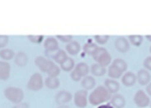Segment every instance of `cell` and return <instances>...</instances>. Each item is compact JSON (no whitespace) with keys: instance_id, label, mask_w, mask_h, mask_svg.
<instances>
[{"instance_id":"cell-7","label":"cell","mask_w":151,"mask_h":108,"mask_svg":"<svg viewBox=\"0 0 151 108\" xmlns=\"http://www.w3.org/2000/svg\"><path fill=\"white\" fill-rule=\"evenodd\" d=\"M110 100H111L110 105L113 108H124L125 106V99L121 94H114L110 98Z\"/></svg>"},{"instance_id":"cell-16","label":"cell","mask_w":151,"mask_h":108,"mask_svg":"<svg viewBox=\"0 0 151 108\" xmlns=\"http://www.w3.org/2000/svg\"><path fill=\"white\" fill-rule=\"evenodd\" d=\"M58 97H60V98H59V101H60L61 103L68 102V101L71 99V95H70L69 93H67V92L61 93L60 95H58Z\"/></svg>"},{"instance_id":"cell-21","label":"cell","mask_w":151,"mask_h":108,"mask_svg":"<svg viewBox=\"0 0 151 108\" xmlns=\"http://www.w3.org/2000/svg\"><path fill=\"white\" fill-rule=\"evenodd\" d=\"M146 94L151 97V81L147 84V86H146Z\"/></svg>"},{"instance_id":"cell-4","label":"cell","mask_w":151,"mask_h":108,"mask_svg":"<svg viewBox=\"0 0 151 108\" xmlns=\"http://www.w3.org/2000/svg\"><path fill=\"white\" fill-rule=\"evenodd\" d=\"M114 45H115L116 50L120 53H127L129 50V43L127 39L123 36H118L114 41Z\"/></svg>"},{"instance_id":"cell-26","label":"cell","mask_w":151,"mask_h":108,"mask_svg":"<svg viewBox=\"0 0 151 108\" xmlns=\"http://www.w3.org/2000/svg\"><path fill=\"white\" fill-rule=\"evenodd\" d=\"M150 107H151V102H150Z\"/></svg>"},{"instance_id":"cell-8","label":"cell","mask_w":151,"mask_h":108,"mask_svg":"<svg viewBox=\"0 0 151 108\" xmlns=\"http://www.w3.org/2000/svg\"><path fill=\"white\" fill-rule=\"evenodd\" d=\"M105 88L107 89V91L110 94H117V92L120 89V86L116 80L112 79V78H107L105 80Z\"/></svg>"},{"instance_id":"cell-20","label":"cell","mask_w":151,"mask_h":108,"mask_svg":"<svg viewBox=\"0 0 151 108\" xmlns=\"http://www.w3.org/2000/svg\"><path fill=\"white\" fill-rule=\"evenodd\" d=\"M96 48H97V46L95 45V44H86V50L88 53H90V54L93 55V53L96 50Z\"/></svg>"},{"instance_id":"cell-23","label":"cell","mask_w":151,"mask_h":108,"mask_svg":"<svg viewBox=\"0 0 151 108\" xmlns=\"http://www.w3.org/2000/svg\"><path fill=\"white\" fill-rule=\"evenodd\" d=\"M145 37H146V38H147V39H148V40H149V41H151V35H146V36H145Z\"/></svg>"},{"instance_id":"cell-18","label":"cell","mask_w":151,"mask_h":108,"mask_svg":"<svg viewBox=\"0 0 151 108\" xmlns=\"http://www.w3.org/2000/svg\"><path fill=\"white\" fill-rule=\"evenodd\" d=\"M78 50H79V46H78V44L76 43V42L72 43L71 45L69 46V50L71 54H76V53L78 52Z\"/></svg>"},{"instance_id":"cell-22","label":"cell","mask_w":151,"mask_h":108,"mask_svg":"<svg viewBox=\"0 0 151 108\" xmlns=\"http://www.w3.org/2000/svg\"><path fill=\"white\" fill-rule=\"evenodd\" d=\"M98 108H113L110 104H105V105H100Z\"/></svg>"},{"instance_id":"cell-15","label":"cell","mask_w":151,"mask_h":108,"mask_svg":"<svg viewBox=\"0 0 151 108\" xmlns=\"http://www.w3.org/2000/svg\"><path fill=\"white\" fill-rule=\"evenodd\" d=\"M78 74H79L80 76L81 75H86V73L88 72V67L86 66L84 63H81V64H79L77 66V70H76Z\"/></svg>"},{"instance_id":"cell-10","label":"cell","mask_w":151,"mask_h":108,"mask_svg":"<svg viewBox=\"0 0 151 108\" xmlns=\"http://www.w3.org/2000/svg\"><path fill=\"white\" fill-rule=\"evenodd\" d=\"M122 72H121L119 69H117L115 66H113V65H110L109 68H108V75H109L110 78H112V79H117V78H119L122 76Z\"/></svg>"},{"instance_id":"cell-3","label":"cell","mask_w":151,"mask_h":108,"mask_svg":"<svg viewBox=\"0 0 151 108\" xmlns=\"http://www.w3.org/2000/svg\"><path fill=\"white\" fill-rule=\"evenodd\" d=\"M134 102L139 108H146L150 104V98L144 91L140 90L134 96Z\"/></svg>"},{"instance_id":"cell-13","label":"cell","mask_w":151,"mask_h":108,"mask_svg":"<svg viewBox=\"0 0 151 108\" xmlns=\"http://www.w3.org/2000/svg\"><path fill=\"white\" fill-rule=\"evenodd\" d=\"M96 86V80L93 79V77L91 76H88L83 79L82 81V86L86 90H91V89H93Z\"/></svg>"},{"instance_id":"cell-11","label":"cell","mask_w":151,"mask_h":108,"mask_svg":"<svg viewBox=\"0 0 151 108\" xmlns=\"http://www.w3.org/2000/svg\"><path fill=\"white\" fill-rule=\"evenodd\" d=\"M112 65L115 66L117 69H119L122 73L123 72H127V64L123 59H120V58L115 59V60L112 62Z\"/></svg>"},{"instance_id":"cell-25","label":"cell","mask_w":151,"mask_h":108,"mask_svg":"<svg viewBox=\"0 0 151 108\" xmlns=\"http://www.w3.org/2000/svg\"><path fill=\"white\" fill-rule=\"evenodd\" d=\"M150 53H151V46H150Z\"/></svg>"},{"instance_id":"cell-14","label":"cell","mask_w":151,"mask_h":108,"mask_svg":"<svg viewBox=\"0 0 151 108\" xmlns=\"http://www.w3.org/2000/svg\"><path fill=\"white\" fill-rule=\"evenodd\" d=\"M129 41L131 42L133 45L140 46L142 44V42H143V36L142 35H129Z\"/></svg>"},{"instance_id":"cell-5","label":"cell","mask_w":151,"mask_h":108,"mask_svg":"<svg viewBox=\"0 0 151 108\" xmlns=\"http://www.w3.org/2000/svg\"><path fill=\"white\" fill-rule=\"evenodd\" d=\"M136 78H137L138 82H139L141 86H147L151 80V75L149 72H148V70H146V69H141V70L138 71Z\"/></svg>"},{"instance_id":"cell-17","label":"cell","mask_w":151,"mask_h":108,"mask_svg":"<svg viewBox=\"0 0 151 108\" xmlns=\"http://www.w3.org/2000/svg\"><path fill=\"white\" fill-rule=\"evenodd\" d=\"M109 37H110L109 35H96L95 39H96V41H97L98 43L104 44V43H106V42L108 41Z\"/></svg>"},{"instance_id":"cell-12","label":"cell","mask_w":151,"mask_h":108,"mask_svg":"<svg viewBox=\"0 0 151 108\" xmlns=\"http://www.w3.org/2000/svg\"><path fill=\"white\" fill-rule=\"evenodd\" d=\"M91 73L96 76H102L106 73V69L105 67L101 66L100 64H93L91 67Z\"/></svg>"},{"instance_id":"cell-6","label":"cell","mask_w":151,"mask_h":108,"mask_svg":"<svg viewBox=\"0 0 151 108\" xmlns=\"http://www.w3.org/2000/svg\"><path fill=\"white\" fill-rule=\"evenodd\" d=\"M137 78H136V74L132 71H127L124 74L121 76V82L123 86H132L136 84Z\"/></svg>"},{"instance_id":"cell-1","label":"cell","mask_w":151,"mask_h":108,"mask_svg":"<svg viewBox=\"0 0 151 108\" xmlns=\"http://www.w3.org/2000/svg\"><path fill=\"white\" fill-rule=\"evenodd\" d=\"M110 98H111V94L108 92L107 89L103 86H99L90 95V102L91 105H100L109 101Z\"/></svg>"},{"instance_id":"cell-19","label":"cell","mask_w":151,"mask_h":108,"mask_svg":"<svg viewBox=\"0 0 151 108\" xmlns=\"http://www.w3.org/2000/svg\"><path fill=\"white\" fill-rule=\"evenodd\" d=\"M143 65L147 70H151V57H147V58L144 60Z\"/></svg>"},{"instance_id":"cell-9","label":"cell","mask_w":151,"mask_h":108,"mask_svg":"<svg viewBox=\"0 0 151 108\" xmlns=\"http://www.w3.org/2000/svg\"><path fill=\"white\" fill-rule=\"evenodd\" d=\"M86 97L88 93L86 91H79L75 94V104L80 108H84L86 106Z\"/></svg>"},{"instance_id":"cell-2","label":"cell","mask_w":151,"mask_h":108,"mask_svg":"<svg viewBox=\"0 0 151 108\" xmlns=\"http://www.w3.org/2000/svg\"><path fill=\"white\" fill-rule=\"evenodd\" d=\"M93 59L103 67L108 66L111 63V56L108 53V50L104 48H97L93 53Z\"/></svg>"},{"instance_id":"cell-24","label":"cell","mask_w":151,"mask_h":108,"mask_svg":"<svg viewBox=\"0 0 151 108\" xmlns=\"http://www.w3.org/2000/svg\"><path fill=\"white\" fill-rule=\"evenodd\" d=\"M61 108H68L67 106H63V107H61Z\"/></svg>"}]
</instances>
